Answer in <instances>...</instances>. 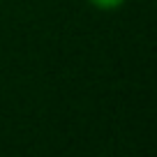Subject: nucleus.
<instances>
[{
  "instance_id": "nucleus-1",
  "label": "nucleus",
  "mask_w": 157,
  "mask_h": 157,
  "mask_svg": "<svg viewBox=\"0 0 157 157\" xmlns=\"http://www.w3.org/2000/svg\"><path fill=\"white\" fill-rule=\"evenodd\" d=\"M88 2L99 12H116V10H120L127 0H88Z\"/></svg>"
}]
</instances>
